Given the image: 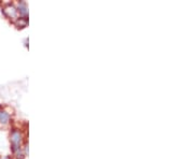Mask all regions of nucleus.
Instances as JSON below:
<instances>
[{
    "label": "nucleus",
    "instance_id": "f03ea898",
    "mask_svg": "<svg viewBox=\"0 0 194 159\" xmlns=\"http://www.w3.org/2000/svg\"><path fill=\"white\" fill-rule=\"evenodd\" d=\"M5 13L9 16V17H15L16 16V10L14 9V7L9 5L8 8L5 9Z\"/></svg>",
    "mask_w": 194,
    "mask_h": 159
},
{
    "label": "nucleus",
    "instance_id": "20e7f679",
    "mask_svg": "<svg viewBox=\"0 0 194 159\" xmlns=\"http://www.w3.org/2000/svg\"><path fill=\"white\" fill-rule=\"evenodd\" d=\"M19 10H20V13L22 14V15H27V11H26V7H25V4H24L23 2L20 4L19 7Z\"/></svg>",
    "mask_w": 194,
    "mask_h": 159
},
{
    "label": "nucleus",
    "instance_id": "f257e3e1",
    "mask_svg": "<svg viewBox=\"0 0 194 159\" xmlns=\"http://www.w3.org/2000/svg\"><path fill=\"white\" fill-rule=\"evenodd\" d=\"M11 143H12V149L14 152H17L21 144V134L17 131H13L11 134Z\"/></svg>",
    "mask_w": 194,
    "mask_h": 159
},
{
    "label": "nucleus",
    "instance_id": "7ed1b4c3",
    "mask_svg": "<svg viewBox=\"0 0 194 159\" xmlns=\"http://www.w3.org/2000/svg\"><path fill=\"white\" fill-rule=\"evenodd\" d=\"M9 114L5 111H0V123L1 124H7L9 122Z\"/></svg>",
    "mask_w": 194,
    "mask_h": 159
}]
</instances>
